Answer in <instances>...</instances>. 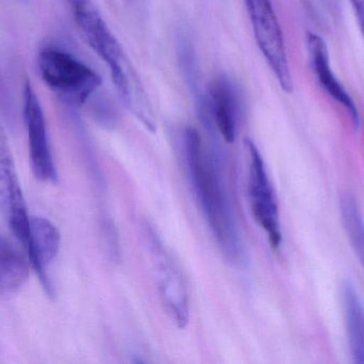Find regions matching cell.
<instances>
[{"label": "cell", "instance_id": "cell-1", "mask_svg": "<svg viewBox=\"0 0 364 364\" xmlns=\"http://www.w3.org/2000/svg\"><path fill=\"white\" fill-rule=\"evenodd\" d=\"M184 157L195 198L220 250L229 262L242 264L245 256L223 158L218 149H207L198 130L188 128L183 136Z\"/></svg>", "mask_w": 364, "mask_h": 364}, {"label": "cell", "instance_id": "cell-2", "mask_svg": "<svg viewBox=\"0 0 364 364\" xmlns=\"http://www.w3.org/2000/svg\"><path fill=\"white\" fill-rule=\"evenodd\" d=\"M75 23L94 53L107 64L119 100L146 130L156 132L153 106L140 76L92 0H68Z\"/></svg>", "mask_w": 364, "mask_h": 364}, {"label": "cell", "instance_id": "cell-3", "mask_svg": "<svg viewBox=\"0 0 364 364\" xmlns=\"http://www.w3.org/2000/svg\"><path fill=\"white\" fill-rule=\"evenodd\" d=\"M38 64L44 83L72 106H82L102 85V78L95 71L61 49L43 48Z\"/></svg>", "mask_w": 364, "mask_h": 364}, {"label": "cell", "instance_id": "cell-4", "mask_svg": "<svg viewBox=\"0 0 364 364\" xmlns=\"http://www.w3.org/2000/svg\"><path fill=\"white\" fill-rule=\"evenodd\" d=\"M143 234L162 306L178 328H186L190 321V301L181 269L149 222L143 224Z\"/></svg>", "mask_w": 364, "mask_h": 364}, {"label": "cell", "instance_id": "cell-5", "mask_svg": "<svg viewBox=\"0 0 364 364\" xmlns=\"http://www.w3.org/2000/svg\"><path fill=\"white\" fill-rule=\"evenodd\" d=\"M255 40L282 91L293 92L284 33L271 0H244Z\"/></svg>", "mask_w": 364, "mask_h": 364}, {"label": "cell", "instance_id": "cell-6", "mask_svg": "<svg viewBox=\"0 0 364 364\" xmlns=\"http://www.w3.org/2000/svg\"><path fill=\"white\" fill-rule=\"evenodd\" d=\"M244 143L250 160L248 194L252 215L259 226L267 233L272 247L277 249L282 245V233L275 192L258 147L250 138H246Z\"/></svg>", "mask_w": 364, "mask_h": 364}, {"label": "cell", "instance_id": "cell-7", "mask_svg": "<svg viewBox=\"0 0 364 364\" xmlns=\"http://www.w3.org/2000/svg\"><path fill=\"white\" fill-rule=\"evenodd\" d=\"M0 209L13 235L23 246L30 237V217L17 177L10 143L0 123Z\"/></svg>", "mask_w": 364, "mask_h": 364}, {"label": "cell", "instance_id": "cell-8", "mask_svg": "<svg viewBox=\"0 0 364 364\" xmlns=\"http://www.w3.org/2000/svg\"><path fill=\"white\" fill-rule=\"evenodd\" d=\"M23 118L27 125L30 162L33 175L40 181H57V170L49 147L44 113L29 81L23 85Z\"/></svg>", "mask_w": 364, "mask_h": 364}, {"label": "cell", "instance_id": "cell-9", "mask_svg": "<svg viewBox=\"0 0 364 364\" xmlns=\"http://www.w3.org/2000/svg\"><path fill=\"white\" fill-rule=\"evenodd\" d=\"M207 108L203 111V122L213 126L227 143L237 139L239 120V93L230 78L222 75L212 80Z\"/></svg>", "mask_w": 364, "mask_h": 364}, {"label": "cell", "instance_id": "cell-10", "mask_svg": "<svg viewBox=\"0 0 364 364\" xmlns=\"http://www.w3.org/2000/svg\"><path fill=\"white\" fill-rule=\"evenodd\" d=\"M307 49L312 70H314L321 87L336 102L339 103L346 108V110L350 113L354 128L358 130L360 126V113H359L358 107L333 73L331 66L328 47H327L324 38L320 34L308 32Z\"/></svg>", "mask_w": 364, "mask_h": 364}, {"label": "cell", "instance_id": "cell-11", "mask_svg": "<svg viewBox=\"0 0 364 364\" xmlns=\"http://www.w3.org/2000/svg\"><path fill=\"white\" fill-rule=\"evenodd\" d=\"M61 235L57 227L44 217L34 216L30 219V237L27 249L30 266L40 278L45 290L51 294L50 281L46 269L59 254Z\"/></svg>", "mask_w": 364, "mask_h": 364}, {"label": "cell", "instance_id": "cell-12", "mask_svg": "<svg viewBox=\"0 0 364 364\" xmlns=\"http://www.w3.org/2000/svg\"><path fill=\"white\" fill-rule=\"evenodd\" d=\"M342 303L350 354L355 363L364 364V307L350 281L342 286Z\"/></svg>", "mask_w": 364, "mask_h": 364}, {"label": "cell", "instance_id": "cell-13", "mask_svg": "<svg viewBox=\"0 0 364 364\" xmlns=\"http://www.w3.org/2000/svg\"><path fill=\"white\" fill-rule=\"evenodd\" d=\"M30 263L14 246L0 236V292L14 293L29 278Z\"/></svg>", "mask_w": 364, "mask_h": 364}, {"label": "cell", "instance_id": "cell-14", "mask_svg": "<svg viewBox=\"0 0 364 364\" xmlns=\"http://www.w3.org/2000/svg\"><path fill=\"white\" fill-rule=\"evenodd\" d=\"M341 216L348 239L364 269V222L352 194L342 197Z\"/></svg>", "mask_w": 364, "mask_h": 364}, {"label": "cell", "instance_id": "cell-15", "mask_svg": "<svg viewBox=\"0 0 364 364\" xmlns=\"http://www.w3.org/2000/svg\"><path fill=\"white\" fill-rule=\"evenodd\" d=\"M105 239L108 244L109 254L112 256L113 260H119V243L117 239V230L114 229L113 222H107L104 224Z\"/></svg>", "mask_w": 364, "mask_h": 364}, {"label": "cell", "instance_id": "cell-16", "mask_svg": "<svg viewBox=\"0 0 364 364\" xmlns=\"http://www.w3.org/2000/svg\"><path fill=\"white\" fill-rule=\"evenodd\" d=\"M364 40V0H350Z\"/></svg>", "mask_w": 364, "mask_h": 364}]
</instances>
